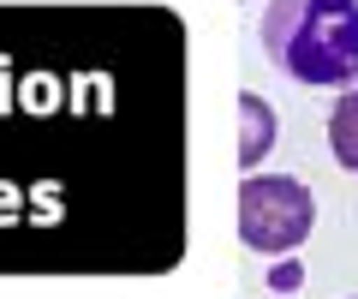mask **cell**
I'll use <instances>...</instances> for the list:
<instances>
[{
  "mask_svg": "<svg viewBox=\"0 0 358 299\" xmlns=\"http://www.w3.org/2000/svg\"><path fill=\"white\" fill-rule=\"evenodd\" d=\"M263 54L293 84L334 90L358 78V0H268Z\"/></svg>",
  "mask_w": 358,
  "mask_h": 299,
  "instance_id": "cell-1",
  "label": "cell"
},
{
  "mask_svg": "<svg viewBox=\"0 0 358 299\" xmlns=\"http://www.w3.org/2000/svg\"><path fill=\"white\" fill-rule=\"evenodd\" d=\"M317 221V197L293 174H245L239 186V239L263 258L299 251Z\"/></svg>",
  "mask_w": 358,
  "mask_h": 299,
  "instance_id": "cell-2",
  "label": "cell"
},
{
  "mask_svg": "<svg viewBox=\"0 0 358 299\" xmlns=\"http://www.w3.org/2000/svg\"><path fill=\"white\" fill-rule=\"evenodd\" d=\"M268 150H275V108H268L257 90H245L239 96V168L251 174Z\"/></svg>",
  "mask_w": 358,
  "mask_h": 299,
  "instance_id": "cell-3",
  "label": "cell"
},
{
  "mask_svg": "<svg viewBox=\"0 0 358 299\" xmlns=\"http://www.w3.org/2000/svg\"><path fill=\"white\" fill-rule=\"evenodd\" d=\"M329 150H334V162H341L346 174H358V84L334 102V114H329Z\"/></svg>",
  "mask_w": 358,
  "mask_h": 299,
  "instance_id": "cell-4",
  "label": "cell"
},
{
  "mask_svg": "<svg viewBox=\"0 0 358 299\" xmlns=\"http://www.w3.org/2000/svg\"><path fill=\"white\" fill-rule=\"evenodd\" d=\"M268 281H275V287H299V281H305V270H299V263H281Z\"/></svg>",
  "mask_w": 358,
  "mask_h": 299,
  "instance_id": "cell-5",
  "label": "cell"
}]
</instances>
